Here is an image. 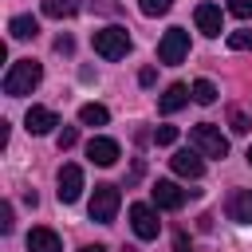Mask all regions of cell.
Instances as JSON below:
<instances>
[{
	"label": "cell",
	"instance_id": "cell-1",
	"mask_svg": "<svg viewBox=\"0 0 252 252\" xmlns=\"http://www.w3.org/2000/svg\"><path fill=\"white\" fill-rule=\"evenodd\" d=\"M39 79H43V67L35 59H16L8 67V75H4V94L8 98H24V94H32L39 87Z\"/></svg>",
	"mask_w": 252,
	"mask_h": 252
},
{
	"label": "cell",
	"instance_id": "cell-2",
	"mask_svg": "<svg viewBox=\"0 0 252 252\" xmlns=\"http://www.w3.org/2000/svg\"><path fill=\"white\" fill-rule=\"evenodd\" d=\"M189 146L201 154V158H228V138L220 134V126L213 122H197L189 130Z\"/></svg>",
	"mask_w": 252,
	"mask_h": 252
},
{
	"label": "cell",
	"instance_id": "cell-3",
	"mask_svg": "<svg viewBox=\"0 0 252 252\" xmlns=\"http://www.w3.org/2000/svg\"><path fill=\"white\" fill-rule=\"evenodd\" d=\"M118 205H122V193H118V185L102 181V185H94L87 213H91V220H94V224H114V217H118Z\"/></svg>",
	"mask_w": 252,
	"mask_h": 252
},
{
	"label": "cell",
	"instance_id": "cell-4",
	"mask_svg": "<svg viewBox=\"0 0 252 252\" xmlns=\"http://www.w3.org/2000/svg\"><path fill=\"white\" fill-rule=\"evenodd\" d=\"M91 47H94V55H102V59H122V55L130 51V32L118 28V24L98 28V32H91Z\"/></svg>",
	"mask_w": 252,
	"mask_h": 252
},
{
	"label": "cell",
	"instance_id": "cell-5",
	"mask_svg": "<svg viewBox=\"0 0 252 252\" xmlns=\"http://www.w3.org/2000/svg\"><path fill=\"white\" fill-rule=\"evenodd\" d=\"M185 55H189V32L185 28H169L158 39V59L165 67H177V63H185Z\"/></svg>",
	"mask_w": 252,
	"mask_h": 252
},
{
	"label": "cell",
	"instance_id": "cell-6",
	"mask_svg": "<svg viewBox=\"0 0 252 252\" xmlns=\"http://www.w3.org/2000/svg\"><path fill=\"white\" fill-rule=\"evenodd\" d=\"M130 224H134V236H138V240H154V236L161 232L158 209L146 205V201H134V205H130Z\"/></svg>",
	"mask_w": 252,
	"mask_h": 252
},
{
	"label": "cell",
	"instance_id": "cell-7",
	"mask_svg": "<svg viewBox=\"0 0 252 252\" xmlns=\"http://www.w3.org/2000/svg\"><path fill=\"white\" fill-rule=\"evenodd\" d=\"M55 193H59V201L63 205H75L79 197H83V169L75 165V161H63L59 165V177H55Z\"/></svg>",
	"mask_w": 252,
	"mask_h": 252
},
{
	"label": "cell",
	"instance_id": "cell-8",
	"mask_svg": "<svg viewBox=\"0 0 252 252\" xmlns=\"http://www.w3.org/2000/svg\"><path fill=\"white\" fill-rule=\"evenodd\" d=\"M150 197H154V205H158V209H165V213H177V209L185 205V197H189V189H181L177 181H154V189H150Z\"/></svg>",
	"mask_w": 252,
	"mask_h": 252
},
{
	"label": "cell",
	"instance_id": "cell-9",
	"mask_svg": "<svg viewBox=\"0 0 252 252\" xmlns=\"http://www.w3.org/2000/svg\"><path fill=\"white\" fill-rule=\"evenodd\" d=\"M169 165H173V173L177 177H189V181H197L201 173H205V158L189 146V150H177L173 158H169Z\"/></svg>",
	"mask_w": 252,
	"mask_h": 252
},
{
	"label": "cell",
	"instance_id": "cell-10",
	"mask_svg": "<svg viewBox=\"0 0 252 252\" xmlns=\"http://www.w3.org/2000/svg\"><path fill=\"white\" fill-rule=\"evenodd\" d=\"M224 213L236 224H252V189H232L224 201Z\"/></svg>",
	"mask_w": 252,
	"mask_h": 252
},
{
	"label": "cell",
	"instance_id": "cell-11",
	"mask_svg": "<svg viewBox=\"0 0 252 252\" xmlns=\"http://www.w3.org/2000/svg\"><path fill=\"white\" fill-rule=\"evenodd\" d=\"M189 98H193V87L169 83V87L161 91V98H158V110H161V114H177L181 106H189Z\"/></svg>",
	"mask_w": 252,
	"mask_h": 252
},
{
	"label": "cell",
	"instance_id": "cell-12",
	"mask_svg": "<svg viewBox=\"0 0 252 252\" xmlns=\"http://www.w3.org/2000/svg\"><path fill=\"white\" fill-rule=\"evenodd\" d=\"M24 126H28V134H51V130L59 126V114H55L51 106H28Z\"/></svg>",
	"mask_w": 252,
	"mask_h": 252
},
{
	"label": "cell",
	"instance_id": "cell-13",
	"mask_svg": "<svg viewBox=\"0 0 252 252\" xmlns=\"http://www.w3.org/2000/svg\"><path fill=\"white\" fill-rule=\"evenodd\" d=\"M118 154H122V150H118V142H114V138L94 134V138L87 142V158H91L94 165H114V161H118Z\"/></svg>",
	"mask_w": 252,
	"mask_h": 252
},
{
	"label": "cell",
	"instance_id": "cell-14",
	"mask_svg": "<svg viewBox=\"0 0 252 252\" xmlns=\"http://www.w3.org/2000/svg\"><path fill=\"white\" fill-rule=\"evenodd\" d=\"M193 20H197L201 35H220V32H224V16H220V8H217V4H197Z\"/></svg>",
	"mask_w": 252,
	"mask_h": 252
},
{
	"label": "cell",
	"instance_id": "cell-15",
	"mask_svg": "<svg viewBox=\"0 0 252 252\" xmlns=\"http://www.w3.org/2000/svg\"><path fill=\"white\" fill-rule=\"evenodd\" d=\"M28 252H63V244L51 228H32L28 232Z\"/></svg>",
	"mask_w": 252,
	"mask_h": 252
},
{
	"label": "cell",
	"instance_id": "cell-16",
	"mask_svg": "<svg viewBox=\"0 0 252 252\" xmlns=\"http://www.w3.org/2000/svg\"><path fill=\"white\" fill-rule=\"evenodd\" d=\"M8 32H12V39H35L39 35V20L35 16H12Z\"/></svg>",
	"mask_w": 252,
	"mask_h": 252
},
{
	"label": "cell",
	"instance_id": "cell-17",
	"mask_svg": "<svg viewBox=\"0 0 252 252\" xmlns=\"http://www.w3.org/2000/svg\"><path fill=\"white\" fill-rule=\"evenodd\" d=\"M79 122L83 126H106L110 122V110L102 102H87V106H79Z\"/></svg>",
	"mask_w": 252,
	"mask_h": 252
},
{
	"label": "cell",
	"instance_id": "cell-18",
	"mask_svg": "<svg viewBox=\"0 0 252 252\" xmlns=\"http://www.w3.org/2000/svg\"><path fill=\"white\" fill-rule=\"evenodd\" d=\"M75 12H79V0H43V16L51 20H67Z\"/></svg>",
	"mask_w": 252,
	"mask_h": 252
},
{
	"label": "cell",
	"instance_id": "cell-19",
	"mask_svg": "<svg viewBox=\"0 0 252 252\" xmlns=\"http://www.w3.org/2000/svg\"><path fill=\"white\" fill-rule=\"evenodd\" d=\"M193 102L213 106V102H217V87H213L209 79H197V83H193Z\"/></svg>",
	"mask_w": 252,
	"mask_h": 252
},
{
	"label": "cell",
	"instance_id": "cell-20",
	"mask_svg": "<svg viewBox=\"0 0 252 252\" xmlns=\"http://www.w3.org/2000/svg\"><path fill=\"white\" fill-rule=\"evenodd\" d=\"M228 47H232V51H252V28L228 32Z\"/></svg>",
	"mask_w": 252,
	"mask_h": 252
},
{
	"label": "cell",
	"instance_id": "cell-21",
	"mask_svg": "<svg viewBox=\"0 0 252 252\" xmlns=\"http://www.w3.org/2000/svg\"><path fill=\"white\" fill-rule=\"evenodd\" d=\"M138 8H142V16H165L173 8V0H138Z\"/></svg>",
	"mask_w": 252,
	"mask_h": 252
},
{
	"label": "cell",
	"instance_id": "cell-22",
	"mask_svg": "<svg viewBox=\"0 0 252 252\" xmlns=\"http://www.w3.org/2000/svg\"><path fill=\"white\" fill-rule=\"evenodd\" d=\"M228 126H232V134H248V130H252L248 114H244V110H236V106L228 110Z\"/></svg>",
	"mask_w": 252,
	"mask_h": 252
},
{
	"label": "cell",
	"instance_id": "cell-23",
	"mask_svg": "<svg viewBox=\"0 0 252 252\" xmlns=\"http://www.w3.org/2000/svg\"><path fill=\"white\" fill-rule=\"evenodd\" d=\"M154 142H158V146H173V142H177V126H158V130H154Z\"/></svg>",
	"mask_w": 252,
	"mask_h": 252
},
{
	"label": "cell",
	"instance_id": "cell-24",
	"mask_svg": "<svg viewBox=\"0 0 252 252\" xmlns=\"http://www.w3.org/2000/svg\"><path fill=\"white\" fill-rule=\"evenodd\" d=\"M228 12L236 20H252V0H228Z\"/></svg>",
	"mask_w": 252,
	"mask_h": 252
},
{
	"label": "cell",
	"instance_id": "cell-25",
	"mask_svg": "<svg viewBox=\"0 0 252 252\" xmlns=\"http://www.w3.org/2000/svg\"><path fill=\"white\" fill-rule=\"evenodd\" d=\"M75 142H79V130H75V126H63V130H59V150H71Z\"/></svg>",
	"mask_w": 252,
	"mask_h": 252
},
{
	"label": "cell",
	"instance_id": "cell-26",
	"mask_svg": "<svg viewBox=\"0 0 252 252\" xmlns=\"http://www.w3.org/2000/svg\"><path fill=\"white\" fill-rule=\"evenodd\" d=\"M91 8L102 16H118V0H91Z\"/></svg>",
	"mask_w": 252,
	"mask_h": 252
},
{
	"label": "cell",
	"instance_id": "cell-27",
	"mask_svg": "<svg viewBox=\"0 0 252 252\" xmlns=\"http://www.w3.org/2000/svg\"><path fill=\"white\" fill-rule=\"evenodd\" d=\"M12 224H16V220H12V205L4 201V205H0V232H12Z\"/></svg>",
	"mask_w": 252,
	"mask_h": 252
},
{
	"label": "cell",
	"instance_id": "cell-28",
	"mask_svg": "<svg viewBox=\"0 0 252 252\" xmlns=\"http://www.w3.org/2000/svg\"><path fill=\"white\" fill-rule=\"evenodd\" d=\"M55 51H59V55H71V51H75V39H71V35H59V39H55Z\"/></svg>",
	"mask_w": 252,
	"mask_h": 252
},
{
	"label": "cell",
	"instance_id": "cell-29",
	"mask_svg": "<svg viewBox=\"0 0 252 252\" xmlns=\"http://www.w3.org/2000/svg\"><path fill=\"white\" fill-rule=\"evenodd\" d=\"M173 252H193V244H189L185 232H173Z\"/></svg>",
	"mask_w": 252,
	"mask_h": 252
},
{
	"label": "cell",
	"instance_id": "cell-30",
	"mask_svg": "<svg viewBox=\"0 0 252 252\" xmlns=\"http://www.w3.org/2000/svg\"><path fill=\"white\" fill-rule=\"evenodd\" d=\"M154 79H158L154 67H142V71H138V83H142V87H154Z\"/></svg>",
	"mask_w": 252,
	"mask_h": 252
},
{
	"label": "cell",
	"instance_id": "cell-31",
	"mask_svg": "<svg viewBox=\"0 0 252 252\" xmlns=\"http://www.w3.org/2000/svg\"><path fill=\"white\" fill-rule=\"evenodd\" d=\"M142 169H146V165H142V161H134V169H130V177H126V185H134V181L142 177Z\"/></svg>",
	"mask_w": 252,
	"mask_h": 252
},
{
	"label": "cell",
	"instance_id": "cell-32",
	"mask_svg": "<svg viewBox=\"0 0 252 252\" xmlns=\"http://www.w3.org/2000/svg\"><path fill=\"white\" fill-rule=\"evenodd\" d=\"M79 252H106V248H102V244H83Z\"/></svg>",
	"mask_w": 252,
	"mask_h": 252
},
{
	"label": "cell",
	"instance_id": "cell-33",
	"mask_svg": "<svg viewBox=\"0 0 252 252\" xmlns=\"http://www.w3.org/2000/svg\"><path fill=\"white\" fill-rule=\"evenodd\" d=\"M244 158H248V165H252V146H248V154H244Z\"/></svg>",
	"mask_w": 252,
	"mask_h": 252
}]
</instances>
